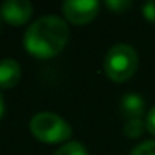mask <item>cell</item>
<instances>
[{"mask_svg":"<svg viewBox=\"0 0 155 155\" xmlns=\"http://www.w3.org/2000/svg\"><path fill=\"white\" fill-rule=\"evenodd\" d=\"M68 27L57 15H44L27 28L24 45L34 57L50 58L64 50L68 40Z\"/></svg>","mask_w":155,"mask_h":155,"instance_id":"obj_1","label":"cell"},{"mask_svg":"<svg viewBox=\"0 0 155 155\" xmlns=\"http://www.w3.org/2000/svg\"><path fill=\"white\" fill-rule=\"evenodd\" d=\"M138 65V55L128 44H115L105 55V74L114 82H125L135 74Z\"/></svg>","mask_w":155,"mask_h":155,"instance_id":"obj_2","label":"cell"},{"mask_svg":"<svg viewBox=\"0 0 155 155\" xmlns=\"http://www.w3.org/2000/svg\"><path fill=\"white\" fill-rule=\"evenodd\" d=\"M30 132L38 140L47 143H57L70 138L72 128L62 117L52 112H40L30 120Z\"/></svg>","mask_w":155,"mask_h":155,"instance_id":"obj_3","label":"cell"},{"mask_svg":"<svg viewBox=\"0 0 155 155\" xmlns=\"http://www.w3.org/2000/svg\"><path fill=\"white\" fill-rule=\"evenodd\" d=\"M62 10L72 24L84 25L97 17L98 2L97 0H67L62 5Z\"/></svg>","mask_w":155,"mask_h":155,"instance_id":"obj_4","label":"cell"},{"mask_svg":"<svg viewBox=\"0 0 155 155\" xmlns=\"http://www.w3.org/2000/svg\"><path fill=\"white\" fill-rule=\"evenodd\" d=\"M34 7L28 0H5L2 4L0 14L5 18V22L12 25H22L32 17Z\"/></svg>","mask_w":155,"mask_h":155,"instance_id":"obj_5","label":"cell"},{"mask_svg":"<svg viewBox=\"0 0 155 155\" xmlns=\"http://www.w3.org/2000/svg\"><path fill=\"white\" fill-rule=\"evenodd\" d=\"M120 112L127 120H137L143 117L145 112V102L142 95L135 92H128L120 98Z\"/></svg>","mask_w":155,"mask_h":155,"instance_id":"obj_6","label":"cell"},{"mask_svg":"<svg viewBox=\"0 0 155 155\" xmlns=\"http://www.w3.org/2000/svg\"><path fill=\"white\" fill-rule=\"evenodd\" d=\"M22 77L20 64L14 58H4L0 60V87L10 88L18 84Z\"/></svg>","mask_w":155,"mask_h":155,"instance_id":"obj_7","label":"cell"},{"mask_svg":"<svg viewBox=\"0 0 155 155\" xmlns=\"http://www.w3.org/2000/svg\"><path fill=\"white\" fill-rule=\"evenodd\" d=\"M54 155H88V153H87V148L80 142H68V143L62 145Z\"/></svg>","mask_w":155,"mask_h":155,"instance_id":"obj_8","label":"cell"},{"mask_svg":"<svg viewBox=\"0 0 155 155\" xmlns=\"http://www.w3.org/2000/svg\"><path fill=\"white\" fill-rule=\"evenodd\" d=\"M145 127V122L142 120V118H137V120H127L124 125V132L125 135H128V137H138V135H142V132H143Z\"/></svg>","mask_w":155,"mask_h":155,"instance_id":"obj_9","label":"cell"},{"mask_svg":"<svg viewBox=\"0 0 155 155\" xmlns=\"http://www.w3.org/2000/svg\"><path fill=\"white\" fill-rule=\"evenodd\" d=\"M130 155H155V140H145L130 152Z\"/></svg>","mask_w":155,"mask_h":155,"instance_id":"obj_10","label":"cell"},{"mask_svg":"<svg viewBox=\"0 0 155 155\" xmlns=\"http://www.w3.org/2000/svg\"><path fill=\"white\" fill-rule=\"evenodd\" d=\"M105 5H107L110 10L120 14V12L127 10V8L130 7V0H107V2H105Z\"/></svg>","mask_w":155,"mask_h":155,"instance_id":"obj_11","label":"cell"},{"mask_svg":"<svg viewBox=\"0 0 155 155\" xmlns=\"http://www.w3.org/2000/svg\"><path fill=\"white\" fill-rule=\"evenodd\" d=\"M143 17L150 22H155V0H148L143 4Z\"/></svg>","mask_w":155,"mask_h":155,"instance_id":"obj_12","label":"cell"},{"mask_svg":"<svg viewBox=\"0 0 155 155\" xmlns=\"http://www.w3.org/2000/svg\"><path fill=\"white\" fill-rule=\"evenodd\" d=\"M145 127H147V130L150 132V134L155 135V105L150 108V112H148L147 117H145Z\"/></svg>","mask_w":155,"mask_h":155,"instance_id":"obj_13","label":"cell"},{"mask_svg":"<svg viewBox=\"0 0 155 155\" xmlns=\"http://www.w3.org/2000/svg\"><path fill=\"white\" fill-rule=\"evenodd\" d=\"M4 112H5V102H4V97L0 94V118L4 117Z\"/></svg>","mask_w":155,"mask_h":155,"instance_id":"obj_14","label":"cell"}]
</instances>
